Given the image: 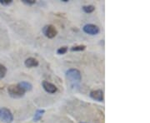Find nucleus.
<instances>
[{
    "mask_svg": "<svg viewBox=\"0 0 150 123\" xmlns=\"http://www.w3.org/2000/svg\"><path fill=\"white\" fill-rule=\"evenodd\" d=\"M8 92L9 96L13 98H21L25 95L26 91H24L18 84L10 85L8 87Z\"/></svg>",
    "mask_w": 150,
    "mask_h": 123,
    "instance_id": "f257e3e1",
    "label": "nucleus"
},
{
    "mask_svg": "<svg viewBox=\"0 0 150 123\" xmlns=\"http://www.w3.org/2000/svg\"><path fill=\"white\" fill-rule=\"evenodd\" d=\"M66 77L67 78L70 80L72 82H80L82 80V75L79 70L75 69V68H71L66 72Z\"/></svg>",
    "mask_w": 150,
    "mask_h": 123,
    "instance_id": "f03ea898",
    "label": "nucleus"
},
{
    "mask_svg": "<svg viewBox=\"0 0 150 123\" xmlns=\"http://www.w3.org/2000/svg\"><path fill=\"white\" fill-rule=\"evenodd\" d=\"M0 120L5 123H10L13 121V116L9 109L6 107L0 108Z\"/></svg>",
    "mask_w": 150,
    "mask_h": 123,
    "instance_id": "7ed1b4c3",
    "label": "nucleus"
},
{
    "mask_svg": "<svg viewBox=\"0 0 150 123\" xmlns=\"http://www.w3.org/2000/svg\"><path fill=\"white\" fill-rule=\"evenodd\" d=\"M42 32L44 34V36L48 38H55L58 34V30L56 29V27H54V25H51V24L44 26L43 27Z\"/></svg>",
    "mask_w": 150,
    "mask_h": 123,
    "instance_id": "20e7f679",
    "label": "nucleus"
},
{
    "mask_svg": "<svg viewBox=\"0 0 150 123\" xmlns=\"http://www.w3.org/2000/svg\"><path fill=\"white\" fill-rule=\"evenodd\" d=\"M83 31L85 32V33H87V34H89V35L93 36V35L98 34L99 32H100V29L95 24L88 23V24H85L83 27Z\"/></svg>",
    "mask_w": 150,
    "mask_h": 123,
    "instance_id": "39448f33",
    "label": "nucleus"
},
{
    "mask_svg": "<svg viewBox=\"0 0 150 123\" xmlns=\"http://www.w3.org/2000/svg\"><path fill=\"white\" fill-rule=\"evenodd\" d=\"M89 96L91 97L93 100L97 101V102H103L104 100V94H103V91L100 89L98 90H94V91H92L89 94Z\"/></svg>",
    "mask_w": 150,
    "mask_h": 123,
    "instance_id": "423d86ee",
    "label": "nucleus"
},
{
    "mask_svg": "<svg viewBox=\"0 0 150 123\" xmlns=\"http://www.w3.org/2000/svg\"><path fill=\"white\" fill-rule=\"evenodd\" d=\"M42 86L44 89V91H47L48 93H50V94H54V93H55L56 91H58L57 86L54 84H53V83L48 82V81H43V82H42Z\"/></svg>",
    "mask_w": 150,
    "mask_h": 123,
    "instance_id": "0eeeda50",
    "label": "nucleus"
},
{
    "mask_svg": "<svg viewBox=\"0 0 150 123\" xmlns=\"http://www.w3.org/2000/svg\"><path fill=\"white\" fill-rule=\"evenodd\" d=\"M24 65L28 68H33V67H37L39 65V62L34 58H28L24 61Z\"/></svg>",
    "mask_w": 150,
    "mask_h": 123,
    "instance_id": "6e6552de",
    "label": "nucleus"
},
{
    "mask_svg": "<svg viewBox=\"0 0 150 123\" xmlns=\"http://www.w3.org/2000/svg\"><path fill=\"white\" fill-rule=\"evenodd\" d=\"M18 84L22 88L26 91V92H27V91H32L33 85L30 82H19V83H18Z\"/></svg>",
    "mask_w": 150,
    "mask_h": 123,
    "instance_id": "1a4fd4ad",
    "label": "nucleus"
},
{
    "mask_svg": "<svg viewBox=\"0 0 150 123\" xmlns=\"http://www.w3.org/2000/svg\"><path fill=\"white\" fill-rule=\"evenodd\" d=\"M45 113V110L43 109H38L35 112V114H34V117H33V121L34 122H38L41 120V118L43 117V114Z\"/></svg>",
    "mask_w": 150,
    "mask_h": 123,
    "instance_id": "9d476101",
    "label": "nucleus"
},
{
    "mask_svg": "<svg viewBox=\"0 0 150 123\" xmlns=\"http://www.w3.org/2000/svg\"><path fill=\"white\" fill-rule=\"evenodd\" d=\"M82 8H83V12L86 13H93V11L95 10V7L93 5H85L83 6Z\"/></svg>",
    "mask_w": 150,
    "mask_h": 123,
    "instance_id": "9b49d317",
    "label": "nucleus"
},
{
    "mask_svg": "<svg viewBox=\"0 0 150 123\" xmlns=\"http://www.w3.org/2000/svg\"><path fill=\"white\" fill-rule=\"evenodd\" d=\"M7 74V67L4 65L0 63V79L4 78Z\"/></svg>",
    "mask_w": 150,
    "mask_h": 123,
    "instance_id": "f8f14e48",
    "label": "nucleus"
},
{
    "mask_svg": "<svg viewBox=\"0 0 150 123\" xmlns=\"http://www.w3.org/2000/svg\"><path fill=\"white\" fill-rule=\"evenodd\" d=\"M86 49L85 45H78V46H74L73 48H71V51L72 52H81Z\"/></svg>",
    "mask_w": 150,
    "mask_h": 123,
    "instance_id": "ddd939ff",
    "label": "nucleus"
},
{
    "mask_svg": "<svg viewBox=\"0 0 150 123\" xmlns=\"http://www.w3.org/2000/svg\"><path fill=\"white\" fill-rule=\"evenodd\" d=\"M68 52V47L66 46H64V47H61L59 48L58 50H57V53L59 54V55H63V54H65Z\"/></svg>",
    "mask_w": 150,
    "mask_h": 123,
    "instance_id": "4468645a",
    "label": "nucleus"
},
{
    "mask_svg": "<svg viewBox=\"0 0 150 123\" xmlns=\"http://www.w3.org/2000/svg\"><path fill=\"white\" fill-rule=\"evenodd\" d=\"M22 2L24 4H27V5H33V4H36L35 0H22Z\"/></svg>",
    "mask_w": 150,
    "mask_h": 123,
    "instance_id": "2eb2a0df",
    "label": "nucleus"
},
{
    "mask_svg": "<svg viewBox=\"0 0 150 123\" xmlns=\"http://www.w3.org/2000/svg\"><path fill=\"white\" fill-rule=\"evenodd\" d=\"M12 3H13V0H0V4L3 5L8 6L11 4Z\"/></svg>",
    "mask_w": 150,
    "mask_h": 123,
    "instance_id": "dca6fc26",
    "label": "nucleus"
},
{
    "mask_svg": "<svg viewBox=\"0 0 150 123\" xmlns=\"http://www.w3.org/2000/svg\"><path fill=\"white\" fill-rule=\"evenodd\" d=\"M82 123H86V122H82Z\"/></svg>",
    "mask_w": 150,
    "mask_h": 123,
    "instance_id": "f3484780",
    "label": "nucleus"
}]
</instances>
